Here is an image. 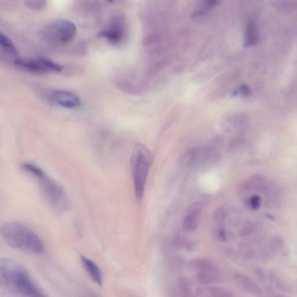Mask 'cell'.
<instances>
[{
	"label": "cell",
	"instance_id": "cell-2",
	"mask_svg": "<svg viewBox=\"0 0 297 297\" xmlns=\"http://www.w3.org/2000/svg\"><path fill=\"white\" fill-rule=\"evenodd\" d=\"M22 169L36 180L42 195L55 212L63 214L69 210L72 203L66 190L59 183L35 164L24 163Z\"/></svg>",
	"mask_w": 297,
	"mask_h": 297
},
{
	"label": "cell",
	"instance_id": "cell-11",
	"mask_svg": "<svg viewBox=\"0 0 297 297\" xmlns=\"http://www.w3.org/2000/svg\"><path fill=\"white\" fill-rule=\"evenodd\" d=\"M81 261L87 272L89 273L93 282L100 286H102L103 276L101 269L98 265L85 256H81Z\"/></svg>",
	"mask_w": 297,
	"mask_h": 297
},
{
	"label": "cell",
	"instance_id": "cell-22",
	"mask_svg": "<svg viewBox=\"0 0 297 297\" xmlns=\"http://www.w3.org/2000/svg\"><path fill=\"white\" fill-rule=\"evenodd\" d=\"M217 237L221 240H225L226 239L227 236H226L225 231L224 229H219L218 230Z\"/></svg>",
	"mask_w": 297,
	"mask_h": 297
},
{
	"label": "cell",
	"instance_id": "cell-1",
	"mask_svg": "<svg viewBox=\"0 0 297 297\" xmlns=\"http://www.w3.org/2000/svg\"><path fill=\"white\" fill-rule=\"evenodd\" d=\"M0 289L14 296H47L24 266L6 258L0 261Z\"/></svg>",
	"mask_w": 297,
	"mask_h": 297
},
{
	"label": "cell",
	"instance_id": "cell-16",
	"mask_svg": "<svg viewBox=\"0 0 297 297\" xmlns=\"http://www.w3.org/2000/svg\"><path fill=\"white\" fill-rule=\"evenodd\" d=\"M210 295L215 297H233L232 293L227 289L222 287H212L208 289Z\"/></svg>",
	"mask_w": 297,
	"mask_h": 297
},
{
	"label": "cell",
	"instance_id": "cell-21",
	"mask_svg": "<svg viewBox=\"0 0 297 297\" xmlns=\"http://www.w3.org/2000/svg\"><path fill=\"white\" fill-rule=\"evenodd\" d=\"M225 214L222 209H219L215 214V218L218 222H222L224 219Z\"/></svg>",
	"mask_w": 297,
	"mask_h": 297
},
{
	"label": "cell",
	"instance_id": "cell-13",
	"mask_svg": "<svg viewBox=\"0 0 297 297\" xmlns=\"http://www.w3.org/2000/svg\"><path fill=\"white\" fill-rule=\"evenodd\" d=\"M123 35L122 29L120 26L115 25L108 29L103 30L98 34V37L106 38L113 44H117L120 43Z\"/></svg>",
	"mask_w": 297,
	"mask_h": 297
},
{
	"label": "cell",
	"instance_id": "cell-18",
	"mask_svg": "<svg viewBox=\"0 0 297 297\" xmlns=\"http://www.w3.org/2000/svg\"><path fill=\"white\" fill-rule=\"evenodd\" d=\"M251 93V89L247 85H241L235 90L233 93L234 96L241 95L243 96H248Z\"/></svg>",
	"mask_w": 297,
	"mask_h": 297
},
{
	"label": "cell",
	"instance_id": "cell-14",
	"mask_svg": "<svg viewBox=\"0 0 297 297\" xmlns=\"http://www.w3.org/2000/svg\"><path fill=\"white\" fill-rule=\"evenodd\" d=\"M0 44L3 50L6 53L12 55V56H17L18 54L17 48L14 44L10 39L2 33L0 34Z\"/></svg>",
	"mask_w": 297,
	"mask_h": 297
},
{
	"label": "cell",
	"instance_id": "cell-17",
	"mask_svg": "<svg viewBox=\"0 0 297 297\" xmlns=\"http://www.w3.org/2000/svg\"><path fill=\"white\" fill-rule=\"evenodd\" d=\"M178 285L181 291L186 294H190L192 293V286L189 280L185 277H180L178 282Z\"/></svg>",
	"mask_w": 297,
	"mask_h": 297
},
{
	"label": "cell",
	"instance_id": "cell-8",
	"mask_svg": "<svg viewBox=\"0 0 297 297\" xmlns=\"http://www.w3.org/2000/svg\"><path fill=\"white\" fill-rule=\"evenodd\" d=\"M203 206L202 203L196 202L189 207L182 222L184 231L192 232L198 228L201 219Z\"/></svg>",
	"mask_w": 297,
	"mask_h": 297
},
{
	"label": "cell",
	"instance_id": "cell-19",
	"mask_svg": "<svg viewBox=\"0 0 297 297\" xmlns=\"http://www.w3.org/2000/svg\"><path fill=\"white\" fill-rule=\"evenodd\" d=\"M273 243H274V246L277 248V249L279 250L281 253H282L283 255L287 254V250H286V247L285 245H284V242L281 238H276L275 240H274Z\"/></svg>",
	"mask_w": 297,
	"mask_h": 297
},
{
	"label": "cell",
	"instance_id": "cell-12",
	"mask_svg": "<svg viewBox=\"0 0 297 297\" xmlns=\"http://www.w3.org/2000/svg\"><path fill=\"white\" fill-rule=\"evenodd\" d=\"M258 33L257 27L254 21L248 23L245 30L243 46L246 48L251 47L257 43Z\"/></svg>",
	"mask_w": 297,
	"mask_h": 297
},
{
	"label": "cell",
	"instance_id": "cell-7",
	"mask_svg": "<svg viewBox=\"0 0 297 297\" xmlns=\"http://www.w3.org/2000/svg\"><path fill=\"white\" fill-rule=\"evenodd\" d=\"M76 32V25L73 22L60 21L56 22L51 28V37L61 43H67L75 37Z\"/></svg>",
	"mask_w": 297,
	"mask_h": 297
},
{
	"label": "cell",
	"instance_id": "cell-15",
	"mask_svg": "<svg viewBox=\"0 0 297 297\" xmlns=\"http://www.w3.org/2000/svg\"><path fill=\"white\" fill-rule=\"evenodd\" d=\"M173 243L174 246L179 249L190 250L193 247V244L186 238L180 235H177L174 238Z\"/></svg>",
	"mask_w": 297,
	"mask_h": 297
},
{
	"label": "cell",
	"instance_id": "cell-5",
	"mask_svg": "<svg viewBox=\"0 0 297 297\" xmlns=\"http://www.w3.org/2000/svg\"><path fill=\"white\" fill-rule=\"evenodd\" d=\"M187 268L194 273L199 282L203 285L217 283L221 279V272L212 261L204 258H196L190 260Z\"/></svg>",
	"mask_w": 297,
	"mask_h": 297
},
{
	"label": "cell",
	"instance_id": "cell-6",
	"mask_svg": "<svg viewBox=\"0 0 297 297\" xmlns=\"http://www.w3.org/2000/svg\"><path fill=\"white\" fill-rule=\"evenodd\" d=\"M15 63L18 67L32 73H59L63 70L62 66L46 58L33 59H18Z\"/></svg>",
	"mask_w": 297,
	"mask_h": 297
},
{
	"label": "cell",
	"instance_id": "cell-23",
	"mask_svg": "<svg viewBox=\"0 0 297 297\" xmlns=\"http://www.w3.org/2000/svg\"><path fill=\"white\" fill-rule=\"evenodd\" d=\"M107 1L112 2L114 1V0H107Z\"/></svg>",
	"mask_w": 297,
	"mask_h": 297
},
{
	"label": "cell",
	"instance_id": "cell-4",
	"mask_svg": "<svg viewBox=\"0 0 297 297\" xmlns=\"http://www.w3.org/2000/svg\"><path fill=\"white\" fill-rule=\"evenodd\" d=\"M152 160V155L144 145H136L132 151L131 167L135 195L139 200L143 198Z\"/></svg>",
	"mask_w": 297,
	"mask_h": 297
},
{
	"label": "cell",
	"instance_id": "cell-9",
	"mask_svg": "<svg viewBox=\"0 0 297 297\" xmlns=\"http://www.w3.org/2000/svg\"><path fill=\"white\" fill-rule=\"evenodd\" d=\"M52 102L66 109H74L81 105V100L75 93L64 90H57L51 95Z\"/></svg>",
	"mask_w": 297,
	"mask_h": 297
},
{
	"label": "cell",
	"instance_id": "cell-10",
	"mask_svg": "<svg viewBox=\"0 0 297 297\" xmlns=\"http://www.w3.org/2000/svg\"><path fill=\"white\" fill-rule=\"evenodd\" d=\"M234 280L237 285L243 291L257 296L262 295L263 292L256 283L249 277L242 274H235Z\"/></svg>",
	"mask_w": 297,
	"mask_h": 297
},
{
	"label": "cell",
	"instance_id": "cell-3",
	"mask_svg": "<svg viewBox=\"0 0 297 297\" xmlns=\"http://www.w3.org/2000/svg\"><path fill=\"white\" fill-rule=\"evenodd\" d=\"M1 235L8 246L26 253L41 254L44 251L43 241L29 226L10 222L1 226Z\"/></svg>",
	"mask_w": 297,
	"mask_h": 297
},
{
	"label": "cell",
	"instance_id": "cell-20",
	"mask_svg": "<svg viewBox=\"0 0 297 297\" xmlns=\"http://www.w3.org/2000/svg\"><path fill=\"white\" fill-rule=\"evenodd\" d=\"M249 205L251 208L254 209L260 208L261 205V198L260 196H252L249 200Z\"/></svg>",
	"mask_w": 297,
	"mask_h": 297
}]
</instances>
